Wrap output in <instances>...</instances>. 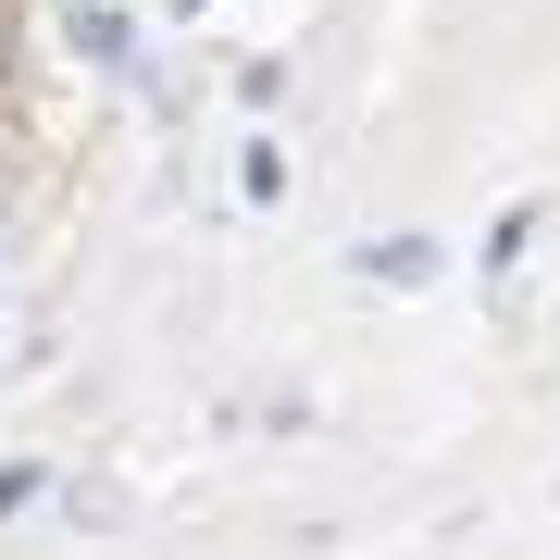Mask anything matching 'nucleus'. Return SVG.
Listing matches in <instances>:
<instances>
[{
  "mask_svg": "<svg viewBox=\"0 0 560 560\" xmlns=\"http://www.w3.org/2000/svg\"><path fill=\"white\" fill-rule=\"evenodd\" d=\"M175 13H200V0H175Z\"/></svg>",
  "mask_w": 560,
  "mask_h": 560,
  "instance_id": "3",
  "label": "nucleus"
},
{
  "mask_svg": "<svg viewBox=\"0 0 560 560\" xmlns=\"http://www.w3.org/2000/svg\"><path fill=\"white\" fill-rule=\"evenodd\" d=\"M361 275H374V287H423V275H436V237H374Z\"/></svg>",
  "mask_w": 560,
  "mask_h": 560,
  "instance_id": "1",
  "label": "nucleus"
},
{
  "mask_svg": "<svg viewBox=\"0 0 560 560\" xmlns=\"http://www.w3.org/2000/svg\"><path fill=\"white\" fill-rule=\"evenodd\" d=\"M62 25H75L88 62H125V13H113V0H62Z\"/></svg>",
  "mask_w": 560,
  "mask_h": 560,
  "instance_id": "2",
  "label": "nucleus"
}]
</instances>
